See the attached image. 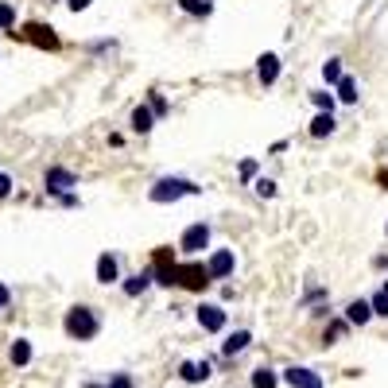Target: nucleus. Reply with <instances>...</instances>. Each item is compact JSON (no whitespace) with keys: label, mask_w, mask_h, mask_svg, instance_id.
<instances>
[{"label":"nucleus","mask_w":388,"mask_h":388,"mask_svg":"<svg viewBox=\"0 0 388 388\" xmlns=\"http://www.w3.org/2000/svg\"><path fill=\"white\" fill-rule=\"evenodd\" d=\"M62 330H67V338H74V342H93V338L102 334V314H97V307H70L67 319H62Z\"/></svg>","instance_id":"1"},{"label":"nucleus","mask_w":388,"mask_h":388,"mask_svg":"<svg viewBox=\"0 0 388 388\" xmlns=\"http://www.w3.org/2000/svg\"><path fill=\"white\" fill-rule=\"evenodd\" d=\"M194 194H202V186L190 183V179H183V175H163V179H155V183L148 186V198H152L155 206L179 202V198H194Z\"/></svg>","instance_id":"2"},{"label":"nucleus","mask_w":388,"mask_h":388,"mask_svg":"<svg viewBox=\"0 0 388 388\" xmlns=\"http://www.w3.org/2000/svg\"><path fill=\"white\" fill-rule=\"evenodd\" d=\"M8 35H20L24 43H32V47H39V51H59V47H62V39L55 35L51 24H24L20 32L12 27Z\"/></svg>","instance_id":"3"},{"label":"nucleus","mask_w":388,"mask_h":388,"mask_svg":"<svg viewBox=\"0 0 388 388\" xmlns=\"http://www.w3.org/2000/svg\"><path fill=\"white\" fill-rule=\"evenodd\" d=\"M210 237H214L210 221H194V226H186L183 237H179V253H183V256H198L202 249H210Z\"/></svg>","instance_id":"4"},{"label":"nucleus","mask_w":388,"mask_h":388,"mask_svg":"<svg viewBox=\"0 0 388 388\" xmlns=\"http://www.w3.org/2000/svg\"><path fill=\"white\" fill-rule=\"evenodd\" d=\"M214 279H210V272H206V264L202 261H186V264H179V284L175 287H183V291H198V296H202L206 287H210Z\"/></svg>","instance_id":"5"},{"label":"nucleus","mask_w":388,"mask_h":388,"mask_svg":"<svg viewBox=\"0 0 388 388\" xmlns=\"http://www.w3.org/2000/svg\"><path fill=\"white\" fill-rule=\"evenodd\" d=\"M74 186H78V175H74L70 167H59V163H55V167L43 171V190L51 194V198H59V194L74 190Z\"/></svg>","instance_id":"6"},{"label":"nucleus","mask_w":388,"mask_h":388,"mask_svg":"<svg viewBox=\"0 0 388 388\" xmlns=\"http://www.w3.org/2000/svg\"><path fill=\"white\" fill-rule=\"evenodd\" d=\"M194 319H198V326H202L206 334H221L226 322H229V314H226V307H221V303H202L198 311H194Z\"/></svg>","instance_id":"7"},{"label":"nucleus","mask_w":388,"mask_h":388,"mask_svg":"<svg viewBox=\"0 0 388 388\" xmlns=\"http://www.w3.org/2000/svg\"><path fill=\"white\" fill-rule=\"evenodd\" d=\"M279 380H284L287 388H322V373L307 369V365H291V369H284Z\"/></svg>","instance_id":"8"},{"label":"nucleus","mask_w":388,"mask_h":388,"mask_svg":"<svg viewBox=\"0 0 388 388\" xmlns=\"http://www.w3.org/2000/svg\"><path fill=\"white\" fill-rule=\"evenodd\" d=\"M152 284H155V272H152V264H148L144 272H132V276H120V291H125L128 299H140V296H144V291H148Z\"/></svg>","instance_id":"9"},{"label":"nucleus","mask_w":388,"mask_h":388,"mask_svg":"<svg viewBox=\"0 0 388 388\" xmlns=\"http://www.w3.org/2000/svg\"><path fill=\"white\" fill-rule=\"evenodd\" d=\"M237 268V256L233 249H218V253H210V261H206V272H210V279H229Z\"/></svg>","instance_id":"10"},{"label":"nucleus","mask_w":388,"mask_h":388,"mask_svg":"<svg viewBox=\"0 0 388 388\" xmlns=\"http://www.w3.org/2000/svg\"><path fill=\"white\" fill-rule=\"evenodd\" d=\"M93 272H97V284H105V287H109V284H120V256H117V253H102Z\"/></svg>","instance_id":"11"},{"label":"nucleus","mask_w":388,"mask_h":388,"mask_svg":"<svg viewBox=\"0 0 388 388\" xmlns=\"http://www.w3.org/2000/svg\"><path fill=\"white\" fill-rule=\"evenodd\" d=\"M279 70H284V62H279V55H261L256 59V78H261V85H276L279 82Z\"/></svg>","instance_id":"12"},{"label":"nucleus","mask_w":388,"mask_h":388,"mask_svg":"<svg viewBox=\"0 0 388 388\" xmlns=\"http://www.w3.org/2000/svg\"><path fill=\"white\" fill-rule=\"evenodd\" d=\"M373 319H377V314H373L369 299H354V303H346V322H349V326L361 330V326H369Z\"/></svg>","instance_id":"13"},{"label":"nucleus","mask_w":388,"mask_h":388,"mask_svg":"<svg viewBox=\"0 0 388 388\" xmlns=\"http://www.w3.org/2000/svg\"><path fill=\"white\" fill-rule=\"evenodd\" d=\"M155 120H160V117H155V113H152V105L144 102V105H136V109H132V117H128V125H132V132H136V136H148V132H152V128H155Z\"/></svg>","instance_id":"14"},{"label":"nucleus","mask_w":388,"mask_h":388,"mask_svg":"<svg viewBox=\"0 0 388 388\" xmlns=\"http://www.w3.org/2000/svg\"><path fill=\"white\" fill-rule=\"evenodd\" d=\"M249 346H253V334H249V330H233V334L221 342V357H241Z\"/></svg>","instance_id":"15"},{"label":"nucleus","mask_w":388,"mask_h":388,"mask_svg":"<svg viewBox=\"0 0 388 388\" xmlns=\"http://www.w3.org/2000/svg\"><path fill=\"white\" fill-rule=\"evenodd\" d=\"M179 377L186 384H202V380H210V361H183L179 365Z\"/></svg>","instance_id":"16"},{"label":"nucleus","mask_w":388,"mask_h":388,"mask_svg":"<svg viewBox=\"0 0 388 388\" xmlns=\"http://www.w3.org/2000/svg\"><path fill=\"white\" fill-rule=\"evenodd\" d=\"M32 357H35V349H32V342H27V338H16V342L8 346V361L16 365V369L32 365Z\"/></svg>","instance_id":"17"},{"label":"nucleus","mask_w":388,"mask_h":388,"mask_svg":"<svg viewBox=\"0 0 388 388\" xmlns=\"http://www.w3.org/2000/svg\"><path fill=\"white\" fill-rule=\"evenodd\" d=\"M334 128H338V120H334V113H314V120H311V128L307 132L314 136V140H322V136H334Z\"/></svg>","instance_id":"18"},{"label":"nucleus","mask_w":388,"mask_h":388,"mask_svg":"<svg viewBox=\"0 0 388 388\" xmlns=\"http://www.w3.org/2000/svg\"><path fill=\"white\" fill-rule=\"evenodd\" d=\"M249 384L253 388H279L284 380H279L276 369H268V365H261V369H253V377H249Z\"/></svg>","instance_id":"19"},{"label":"nucleus","mask_w":388,"mask_h":388,"mask_svg":"<svg viewBox=\"0 0 388 388\" xmlns=\"http://www.w3.org/2000/svg\"><path fill=\"white\" fill-rule=\"evenodd\" d=\"M334 90H338V102H346V105H357V97H361V90H357V82L349 74H342V82Z\"/></svg>","instance_id":"20"},{"label":"nucleus","mask_w":388,"mask_h":388,"mask_svg":"<svg viewBox=\"0 0 388 388\" xmlns=\"http://www.w3.org/2000/svg\"><path fill=\"white\" fill-rule=\"evenodd\" d=\"M369 303H373V314H377V319H388V279L369 296Z\"/></svg>","instance_id":"21"},{"label":"nucleus","mask_w":388,"mask_h":388,"mask_svg":"<svg viewBox=\"0 0 388 388\" xmlns=\"http://www.w3.org/2000/svg\"><path fill=\"white\" fill-rule=\"evenodd\" d=\"M342 74H346V70H342V59H326V62H322V82H326V85H338V82H342Z\"/></svg>","instance_id":"22"},{"label":"nucleus","mask_w":388,"mask_h":388,"mask_svg":"<svg viewBox=\"0 0 388 388\" xmlns=\"http://www.w3.org/2000/svg\"><path fill=\"white\" fill-rule=\"evenodd\" d=\"M311 105H314V109H322V113H334L338 93H330V90H314V93H311Z\"/></svg>","instance_id":"23"},{"label":"nucleus","mask_w":388,"mask_h":388,"mask_svg":"<svg viewBox=\"0 0 388 388\" xmlns=\"http://www.w3.org/2000/svg\"><path fill=\"white\" fill-rule=\"evenodd\" d=\"M346 330H349V322H346V314H342V319H334V322L326 326V334H322V346H334V342L346 334Z\"/></svg>","instance_id":"24"},{"label":"nucleus","mask_w":388,"mask_h":388,"mask_svg":"<svg viewBox=\"0 0 388 388\" xmlns=\"http://www.w3.org/2000/svg\"><path fill=\"white\" fill-rule=\"evenodd\" d=\"M179 8H183L186 16H210L214 4H210V0H179Z\"/></svg>","instance_id":"25"},{"label":"nucleus","mask_w":388,"mask_h":388,"mask_svg":"<svg viewBox=\"0 0 388 388\" xmlns=\"http://www.w3.org/2000/svg\"><path fill=\"white\" fill-rule=\"evenodd\" d=\"M148 105H152V113H155V117H167V113H171L167 97H163L160 90H152V93H148Z\"/></svg>","instance_id":"26"},{"label":"nucleus","mask_w":388,"mask_h":388,"mask_svg":"<svg viewBox=\"0 0 388 388\" xmlns=\"http://www.w3.org/2000/svg\"><path fill=\"white\" fill-rule=\"evenodd\" d=\"M12 27H16V8L0 0V32H12Z\"/></svg>","instance_id":"27"},{"label":"nucleus","mask_w":388,"mask_h":388,"mask_svg":"<svg viewBox=\"0 0 388 388\" xmlns=\"http://www.w3.org/2000/svg\"><path fill=\"white\" fill-rule=\"evenodd\" d=\"M253 190L261 194V198H276V179H253Z\"/></svg>","instance_id":"28"},{"label":"nucleus","mask_w":388,"mask_h":388,"mask_svg":"<svg viewBox=\"0 0 388 388\" xmlns=\"http://www.w3.org/2000/svg\"><path fill=\"white\" fill-rule=\"evenodd\" d=\"M256 171H261V163H256V160H241V179H245V183H253Z\"/></svg>","instance_id":"29"},{"label":"nucleus","mask_w":388,"mask_h":388,"mask_svg":"<svg viewBox=\"0 0 388 388\" xmlns=\"http://www.w3.org/2000/svg\"><path fill=\"white\" fill-rule=\"evenodd\" d=\"M109 388H132V377H128V373H113Z\"/></svg>","instance_id":"30"},{"label":"nucleus","mask_w":388,"mask_h":388,"mask_svg":"<svg viewBox=\"0 0 388 388\" xmlns=\"http://www.w3.org/2000/svg\"><path fill=\"white\" fill-rule=\"evenodd\" d=\"M8 303H12V287H8V284H0V311H4Z\"/></svg>","instance_id":"31"},{"label":"nucleus","mask_w":388,"mask_h":388,"mask_svg":"<svg viewBox=\"0 0 388 388\" xmlns=\"http://www.w3.org/2000/svg\"><path fill=\"white\" fill-rule=\"evenodd\" d=\"M67 4H70V12H85V8L93 4V0H67Z\"/></svg>","instance_id":"32"},{"label":"nucleus","mask_w":388,"mask_h":388,"mask_svg":"<svg viewBox=\"0 0 388 388\" xmlns=\"http://www.w3.org/2000/svg\"><path fill=\"white\" fill-rule=\"evenodd\" d=\"M8 194H12V179L0 175V198H8Z\"/></svg>","instance_id":"33"},{"label":"nucleus","mask_w":388,"mask_h":388,"mask_svg":"<svg viewBox=\"0 0 388 388\" xmlns=\"http://www.w3.org/2000/svg\"><path fill=\"white\" fill-rule=\"evenodd\" d=\"M59 202H62V206H78V194L67 190V194H59Z\"/></svg>","instance_id":"34"},{"label":"nucleus","mask_w":388,"mask_h":388,"mask_svg":"<svg viewBox=\"0 0 388 388\" xmlns=\"http://www.w3.org/2000/svg\"><path fill=\"white\" fill-rule=\"evenodd\" d=\"M377 183H380V186H384V190H388V167H384V171H377Z\"/></svg>","instance_id":"35"},{"label":"nucleus","mask_w":388,"mask_h":388,"mask_svg":"<svg viewBox=\"0 0 388 388\" xmlns=\"http://www.w3.org/2000/svg\"><path fill=\"white\" fill-rule=\"evenodd\" d=\"M85 388H109V384H85Z\"/></svg>","instance_id":"36"}]
</instances>
